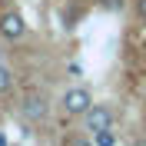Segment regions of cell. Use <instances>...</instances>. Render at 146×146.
Listing matches in <instances>:
<instances>
[{"label": "cell", "instance_id": "cell-2", "mask_svg": "<svg viewBox=\"0 0 146 146\" xmlns=\"http://www.w3.org/2000/svg\"><path fill=\"white\" fill-rule=\"evenodd\" d=\"M90 106H93V93L86 90V86H70V90L60 96V110H63L66 116H83Z\"/></svg>", "mask_w": 146, "mask_h": 146}, {"label": "cell", "instance_id": "cell-7", "mask_svg": "<svg viewBox=\"0 0 146 146\" xmlns=\"http://www.w3.org/2000/svg\"><path fill=\"white\" fill-rule=\"evenodd\" d=\"M136 17L146 23V0H136Z\"/></svg>", "mask_w": 146, "mask_h": 146}, {"label": "cell", "instance_id": "cell-8", "mask_svg": "<svg viewBox=\"0 0 146 146\" xmlns=\"http://www.w3.org/2000/svg\"><path fill=\"white\" fill-rule=\"evenodd\" d=\"M123 7V0H103V10H119Z\"/></svg>", "mask_w": 146, "mask_h": 146}, {"label": "cell", "instance_id": "cell-5", "mask_svg": "<svg viewBox=\"0 0 146 146\" xmlns=\"http://www.w3.org/2000/svg\"><path fill=\"white\" fill-rule=\"evenodd\" d=\"M90 143H96V146H113V143H116L113 126H110V129H96V133H90Z\"/></svg>", "mask_w": 146, "mask_h": 146}, {"label": "cell", "instance_id": "cell-3", "mask_svg": "<svg viewBox=\"0 0 146 146\" xmlns=\"http://www.w3.org/2000/svg\"><path fill=\"white\" fill-rule=\"evenodd\" d=\"M0 36L3 40H23L27 36V20H23V13L17 7H10V10L0 13Z\"/></svg>", "mask_w": 146, "mask_h": 146}, {"label": "cell", "instance_id": "cell-4", "mask_svg": "<svg viewBox=\"0 0 146 146\" xmlns=\"http://www.w3.org/2000/svg\"><path fill=\"white\" fill-rule=\"evenodd\" d=\"M113 126V110L106 103H93L86 113H83V129L86 133H96V129H110Z\"/></svg>", "mask_w": 146, "mask_h": 146}, {"label": "cell", "instance_id": "cell-1", "mask_svg": "<svg viewBox=\"0 0 146 146\" xmlns=\"http://www.w3.org/2000/svg\"><path fill=\"white\" fill-rule=\"evenodd\" d=\"M17 113H20V119H27V123H43V119L50 116V100H46V93H40V90L20 93Z\"/></svg>", "mask_w": 146, "mask_h": 146}, {"label": "cell", "instance_id": "cell-6", "mask_svg": "<svg viewBox=\"0 0 146 146\" xmlns=\"http://www.w3.org/2000/svg\"><path fill=\"white\" fill-rule=\"evenodd\" d=\"M10 86H13V73H10V66L0 63V96H3V93H10Z\"/></svg>", "mask_w": 146, "mask_h": 146}]
</instances>
